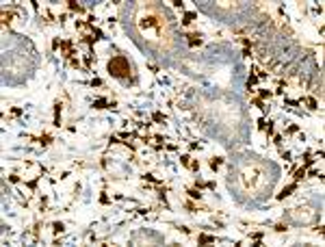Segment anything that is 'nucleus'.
Listing matches in <instances>:
<instances>
[{"label":"nucleus","mask_w":325,"mask_h":247,"mask_svg":"<svg viewBox=\"0 0 325 247\" xmlns=\"http://www.w3.org/2000/svg\"><path fill=\"white\" fill-rule=\"evenodd\" d=\"M137 30L141 33V37L150 43V46L169 48V43H171V30H169L167 20H165V15L156 7H152V4L139 9V13H137Z\"/></svg>","instance_id":"obj_1"},{"label":"nucleus","mask_w":325,"mask_h":247,"mask_svg":"<svg viewBox=\"0 0 325 247\" xmlns=\"http://www.w3.org/2000/svg\"><path fill=\"white\" fill-rule=\"evenodd\" d=\"M108 72H111V76H115V78H126V76L130 74V65H128V59L126 57H113L111 61H108Z\"/></svg>","instance_id":"obj_2"},{"label":"nucleus","mask_w":325,"mask_h":247,"mask_svg":"<svg viewBox=\"0 0 325 247\" xmlns=\"http://www.w3.org/2000/svg\"><path fill=\"white\" fill-rule=\"evenodd\" d=\"M293 191H295V186H286V189H284V191H282V193H280L278 197H280V200H284V197H286V195H290Z\"/></svg>","instance_id":"obj_3"},{"label":"nucleus","mask_w":325,"mask_h":247,"mask_svg":"<svg viewBox=\"0 0 325 247\" xmlns=\"http://www.w3.org/2000/svg\"><path fill=\"white\" fill-rule=\"evenodd\" d=\"M189 37H191V39H189V43H191V46H195V43H197V46H200V43H202L200 35H189Z\"/></svg>","instance_id":"obj_4"},{"label":"nucleus","mask_w":325,"mask_h":247,"mask_svg":"<svg viewBox=\"0 0 325 247\" xmlns=\"http://www.w3.org/2000/svg\"><path fill=\"white\" fill-rule=\"evenodd\" d=\"M193 20H195V13H186L182 22H184V24H191V22H193Z\"/></svg>","instance_id":"obj_5"},{"label":"nucleus","mask_w":325,"mask_h":247,"mask_svg":"<svg viewBox=\"0 0 325 247\" xmlns=\"http://www.w3.org/2000/svg\"><path fill=\"white\" fill-rule=\"evenodd\" d=\"M219 165H221V158H212V161H210V167L212 169H217Z\"/></svg>","instance_id":"obj_6"},{"label":"nucleus","mask_w":325,"mask_h":247,"mask_svg":"<svg viewBox=\"0 0 325 247\" xmlns=\"http://www.w3.org/2000/svg\"><path fill=\"white\" fill-rule=\"evenodd\" d=\"M210 241H212V236H206V234L200 236V243H210Z\"/></svg>","instance_id":"obj_7"},{"label":"nucleus","mask_w":325,"mask_h":247,"mask_svg":"<svg viewBox=\"0 0 325 247\" xmlns=\"http://www.w3.org/2000/svg\"><path fill=\"white\" fill-rule=\"evenodd\" d=\"M54 232H63V223H54Z\"/></svg>","instance_id":"obj_8"}]
</instances>
